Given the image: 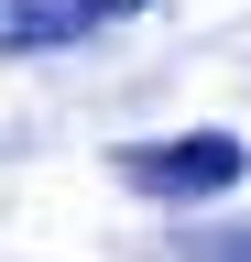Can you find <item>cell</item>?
Listing matches in <instances>:
<instances>
[{"label":"cell","mask_w":251,"mask_h":262,"mask_svg":"<svg viewBox=\"0 0 251 262\" xmlns=\"http://www.w3.org/2000/svg\"><path fill=\"white\" fill-rule=\"evenodd\" d=\"M240 142L230 131H186V142H131L120 153V186L131 196H164V208H186V196H218V186H240Z\"/></svg>","instance_id":"cell-1"},{"label":"cell","mask_w":251,"mask_h":262,"mask_svg":"<svg viewBox=\"0 0 251 262\" xmlns=\"http://www.w3.org/2000/svg\"><path fill=\"white\" fill-rule=\"evenodd\" d=\"M99 33L87 0H0V55H66Z\"/></svg>","instance_id":"cell-2"},{"label":"cell","mask_w":251,"mask_h":262,"mask_svg":"<svg viewBox=\"0 0 251 262\" xmlns=\"http://www.w3.org/2000/svg\"><path fill=\"white\" fill-rule=\"evenodd\" d=\"M175 262H251V229H197V241H175Z\"/></svg>","instance_id":"cell-3"},{"label":"cell","mask_w":251,"mask_h":262,"mask_svg":"<svg viewBox=\"0 0 251 262\" xmlns=\"http://www.w3.org/2000/svg\"><path fill=\"white\" fill-rule=\"evenodd\" d=\"M87 11H99V22H131V11H142V0H87Z\"/></svg>","instance_id":"cell-4"}]
</instances>
